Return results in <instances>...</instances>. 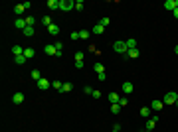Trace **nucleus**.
Wrapping results in <instances>:
<instances>
[{
    "label": "nucleus",
    "mask_w": 178,
    "mask_h": 132,
    "mask_svg": "<svg viewBox=\"0 0 178 132\" xmlns=\"http://www.w3.org/2000/svg\"><path fill=\"white\" fill-rule=\"evenodd\" d=\"M75 61H83V51H77V53H75Z\"/></svg>",
    "instance_id": "36"
},
{
    "label": "nucleus",
    "mask_w": 178,
    "mask_h": 132,
    "mask_svg": "<svg viewBox=\"0 0 178 132\" xmlns=\"http://www.w3.org/2000/svg\"><path fill=\"white\" fill-rule=\"evenodd\" d=\"M14 12H16V14L22 18V14L26 12V6H24V4H16V6H14Z\"/></svg>",
    "instance_id": "15"
},
{
    "label": "nucleus",
    "mask_w": 178,
    "mask_h": 132,
    "mask_svg": "<svg viewBox=\"0 0 178 132\" xmlns=\"http://www.w3.org/2000/svg\"><path fill=\"white\" fill-rule=\"evenodd\" d=\"M44 51L48 55H57V49H56V45H54V44H46L44 45Z\"/></svg>",
    "instance_id": "6"
},
{
    "label": "nucleus",
    "mask_w": 178,
    "mask_h": 132,
    "mask_svg": "<svg viewBox=\"0 0 178 132\" xmlns=\"http://www.w3.org/2000/svg\"><path fill=\"white\" fill-rule=\"evenodd\" d=\"M93 97H95V99H101V91H93Z\"/></svg>",
    "instance_id": "39"
},
{
    "label": "nucleus",
    "mask_w": 178,
    "mask_h": 132,
    "mask_svg": "<svg viewBox=\"0 0 178 132\" xmlns=\"http://www.w3.org/2000/svg\"><path fill=\"white\" fill-rule=\"evenodd\" d=\"M113 132H119V130H115V128H113Z\"/></svg>",
    "instance_id": "44"
},
{
    "label": "nucleus",
    "mask_w": 178,
    "mask_h": 132,
    "mask_svg": "<svg viewBox=\"0 0 178 132\" xmlns=\"http://www.w3.org/2000/svg\"><path fill=\"white\" fill-rule=\"evenodd\" d=\"M14 61H16V65H24L28 59H26V55H16V57H14Z\"/></svg>",
    "instance_id": "19"
},
{
    "label": "nucleus",
    "mask_w": 178,
    "mask_h": 132,
    "mask_svg": "<svg viewBox=\"0 0 178 132\" xmlns=\"http://www.w3.org/2000/svg\"><path fill=\"white\" fill-rule=\"evenodd\" d=\"M83 93H87V95H93V89L89 87V85H85V87H83Z\"/></svg>",
    "instance_id": "37"
},
{
    "label": "nucleus",
    "mask_w": 178,
    "mask_h": 132,
    "mask_svg": "<svg viewBox=\"0 0 178 132\" xmlns=\"http://www.w3.org/2000/svg\"><path fill=\"white\" fill-rule=\"evenodd\" d=\"M176 101H178V93H176V91H170V93L164 95L162 103H164V105H176Z\"/></svg>",
    "instance_id": "1"
},
{
    "label": "nucleus",
    "mask_w": 178,
    "mask_h": 132,
    "mask_svg": "<svg viewBox=\"0 0 178 132\" xmlns=\"http://www.w3.org/2000/svg\"><path fill=\"white\" fill-rule=\"evenodd\" d=\"M133 85H131V83H129V81H127V83H123V87H121V91H123V95H131V93H133Z\"/></svg>",
    "instance_id": "9"
},
{
    "label": "nucleus",
    "mask_w": 178,
    "mask_h": 132,
    "mask_svg": "<svg viewBox=\"0 0 178 132\" xmlns=\"http://www.w3.org/2000/svg\"><path fill=\"white\" fill-rule=\"evenodd\" d=\"M127 47H129V49H135V47H137V40H135V38H129V40H127Z\"/></svg>",
    "instance_id": "25"
},
{
    "label": "nucleus",
    "mask_w": 178,
    "mask_h": 132,
    "mask_svg": "<svg viewBox=\"0 0 178 132\" xmlns=\"http://www.w3.org/2000/svg\"><path fill=\"white\" fill-rule=\"evenodd\" d=\"M99 24H101V26H103V28H107V26L111 24V20H109V18L105 16V18H101V20H99Z\"/></svg>",
    "instance_id": "32"
},
{
    "label": "nucleus",
    "mask_w": 178,
    "mask_h": 132,
    "mask_svg": "<svg viewBox=\"0 0 178 132\" xmlns=\"http://www.w3.org/2000/svg\"><path fill=\"white\" fill-rule=\"evenodd\" d=\"M24 55H26V59H32L34 55H36V49H34V47H26V49H24Z\"/></svg>",
    "instance_id": "16"
},
{
    "label": "nucleus",
    "mask_w": 178,
    "mask_h": 132,
    "mask_svg": "<svg viewBox=\"0 0 178 132\" xmlns=\"http://www.w3.org/2000/svg\"><path fill=\"white\" fill-rule=\"evenodd\" d=\"M59 10H63V12L75 10V2L73 0H59Z\"/></svg>",
    "instance_id": "2"
},
{
    "label": "nucleus",
    "mask_w": 178,
    "mask_h": 132,
    "mask_svg": "<svg viewBox=\"0 0 178 132\" xmlns=\"http://www.w3.org/2000/svg\"><path fill=\"white\" fill-rule=\"evenodd\" d=\"M172 16H174V18H176V20H178V8H176V10H174V12H172Z\"/></svg>",
    "instance_id": "42"
},
{
    "label": "nucleus",
    "mask_w": 178,
    "mask_h": 132,
    "mask_svg": "<svg viewBox=\"0 0 178 132\" xmlns=\"http://www.w3.org/2000/svg\"><path fill=\"white\" fill-rule=\"evenodd\" d=\"M89 36H91L89 30H79V40H87Z\"/></svg>",
    "instance_id": "22"
},
{
    "label": "nucleus",
    "mask_w": 178,
    "mask_h": 132,
    "mask_svg": "<svg viewBox=\"0 0 178 132\" xmlns=\"http://www.w3.org/2000/svg\"><path fill=\"white\" fill-rule=\"evenodd\" d=\"M14 26H16V28H18V30H26V28H28V24H26V18H18V20H16V22H14Z\"/></svg>",
    "instance_id": "8"
},
{
    "label": "nucleus",
    "mask_w": 178,
    "mask_h": 132,
    "mask_svg": "<svg viewBox=\"0 0 178 132\" xmlns=\"http://www.w3.org/2000/svg\"><path fill=\"white\" fill-rule=\"evenodd\" d=\"M125 55H127V57H131V59H137V57L141 55V51H139V49L135 47V49H129V51H127Z\"/></svg>",
    "instance_id": "14"
},
{
    "label": "nucleus",
    "mask_w": 178,
    "mask_h": 132,
    "mask_svg": "<svg viewBox=\"0 0 178 132\" xmlns=\"http://www.w3.org/2000/svg\"><path fill=\"white\" fill-rule=\"evenodd\" d=\"M121 109H123V107L119 105V103H115V105H111V112H113V114H119V112H121Z\"/></svg>",
    "instance_id": "24"
},
{
    "label": "nucleus",
    "mask_w": 178,
    "mask_h": 132,
    "mask_svg": "<svg viewBox=\"0 0 178 132\" xmlns=\"http://www.w3.org/2000/svg\"><path fill=\"white\" fill-rule=\"evenodd\" d=\"M174 51H176V53H178V45H176V47H174Z\"/></svg>",
    "instance_id": "43"
},
{
    "label": "nucleus",
    "mask_w": 178,
    "mask_h": 132,
    "mask_svg": "<svg viewBox=\"0 0 178 132\" xmlns=\"http://www.w3.org/2000/svg\"><path fill=\"white\" fill-rule=\"evenodd\" d=\"M54 45H56V49H57V55H56V57H59V55H63V44H61V42H56Z\"/></svg>",
    "instance_id": "21"
},
{
    "label": "nucleus",
    "mask_w": 178,
    "mask_h": 132,
    "mask_svg": "<svg viewBox=\"0 0 178 132\" xmlns=\"http://www.w3.org/2000/svg\"><path fill=\"white\" fill-rule=\"evenodd\" d=\"M176 107H178V101H176Z\"/></svg>",
    "instance_id": "46"
},
{
    "label": "nucleus",
    "mask_w": 178,
    "mask_h": 132,
    "mask_svg": "<svg viewBox=\"0 0 178 132\" xmlns=\"http://www.w3.org/2000/svg\"><path fill=\"white\" fill-rule=\"evenodd\" d=\"M119 99H121V97H119L117 93H109V101H111V105H115V103H119Z\"/></svg>",
    "instance_id": "26"
},
{
    "label": "nucleus",
    "mask_w": 178,
    "mask_h": 132,
    "mask_svg": "<svg viewBox=\"0 0 178 132\" xmlns=\"http://www.w3.org/2000/svg\"><path fill=\"white\" fill-rule=\"evenodd\" d=\"M71 89H73V85H71V83H63V87H61V91H59V93H69Z\"/></svg>",
    "instance_id": "29"
},
{
    "label": "nucleus",
    "mask_w": 178,
    "mask_h": 132,
    "mask_svg": "<svg viewBox=\"0 0 178 132\" xmlns=\"http://www.w3.org/2000/svg\"><path fill=\"white\" fill-rule=\"evenodd\" d=\"M22 34H24V36H26V38H32L34 34H36V30H34L32 26H28V28H26V30H24Z\"/></svg>",
    "instance_id": "20"
},
{
    "label": "nucleus",
    "mask_w": 178,
    "mask_h": 132,
    "mask_svg": "<svg viewBox=\"0 0 178 132\" xmlns=\"http://www.w3.org/2000/svg\"><path fill=\"white\" fill-rule=\"evenodd\" d=\"M24 49H26V47H20L18 44L12 45V53H14V57H16V55H24Z\"/></svg>",
    "instance_id": "11"
},
{
    "label": "nucleus",
    "mask_w": 178,
    "mask_h": 132,
    "mask_svg": "<svg viewBox=\"0 0 178 132\" xmlns=\"http://www.w3.org/2000/svg\"><path fill=\"white\" fill-rule=\"evenodd\" d=\"M113 49H115L117 53H127V51H129V47H127V42H123V40L115 42V44H113Z\"/></svg>",
    "instance_id": "3"
},
{
    "label": "nucleus",
    "mask_w": 178,
    "mask_h": 132,
    "mask_svg": "<svg viewBox=\"0 0 178 132\" xmlns=\"http://www.w3.org/2000/svg\"><path fill=\"white\" fill-rule=\"evenodd\" d=\"M162 6H164V8H166V10H170V12H174L178 8V0H166V2H164V4H162Z\"/></svg>",
    "instance_id": "4"
},
{
    "label": "nucleus",
    "mask_w": 178,
    "mask_h": 132,
    "mask_svg": "<svg viewBox=\"0 0 178 132\" xmlns=\"http://www.w3.org/2000/svg\"><path fill=\"white\" fill-rule=\"evenodd\" d=\"M46 30H48L50 36H54V38L59 36V26H57V24H52V26H50V28H46Z\"/></svg>",
    "instance_id": "7"
},
{
    "label": "nucleus",
    "mask_w": 178,
    "mask_h": 132,
    "mask_svg": "<svg viewBox=\"0 0 178 132\" xmlns=\"http://www.w3.org/2000/svg\"><path fill=\"white\" fill-rule=\"evenodd\" d=\"M36 85H38V89H40V91H46V89H50V81H48L46 77H42L38 83H36Z\"/></svg>",
    "instance_id": "5"
},
{
    "label": "nucleus",
    "mask_w": 178,
    "mask_h": 132,
    "mask_svg": "<svg viewBox=\"0 0 178 132\" xmlns=\"http://www.w3.org/2000/svg\"><path fill=\"white\" fill-rule=\"evenodd\" d=\"M93 69H95V73H97V75H99V73H105V67L101 65V63H95V67H93Z\"/></svg>",
    "instance_id": "30"
},
{
    "label": "nucleus",
    "mask_w": 178,
    "mask_h": 132,
    "mask_svg": "<svg viewBox=\"0 0 178 132\" xmlns=\"http://www.w3.org/2000/svg\"><path fill=\"white\" fill-rule=\"evenodd\" d=\"M12 103H14V105H22L24 103V95L22 93H14V95H12Z\"/></svg>",
    "instance_id": "10"
},
{
    "label": "nucleus",
    "mask_w": 178,
    "mask_h": 132,
    "mask_svg": "<svg viewBox=\"0 0 178 132\" xmlns=\"http://www.w3.org/2000/svg\"><path fill=\"white\" fill-rule=\"evenodd\" d=\"M26 24L34 28V24H36V18H34V16H28V18H26Z\"/></svg>",
    "instance_id": "34"
},
{
    "label": "nucleus",
    "mask_w": 178,
    "mask_h": 132,
    "mask_svg": "<svg viewBox=\"0 0 178 132\" xmlns=\"http://www.w3.org/2000/svg\"><path fill=\"white\" fill-rule=\"evenodd\" d=\"M75 67H77V69H83V61H75Z\"/></svg>",
    "instance_id": "40"
},
{
    "label": "nucleus",
    "mask_w": 178,
    "mask_h": 132,
    "mask_svg": "<svg viewBox=\"0 0 178 132\" xmlns=\"http://www.w3.org/2000/svg\"><path fill=\"white\" fill-rule=\"evenodd\" d=\"M119 105H121V107H127V105H129V99H127V95H123L121 99H119Z\"/></svg>",
    "instance_id": "33"
},
{
    "label": "nucleus",
    "mask_w": 178,
    "mask_h": 132,
    "mask_svg": "<svg viewBox=\"0 0 178 132\" xmlns=\"http://www.w3.org/2000/svg\"><path fill=\"white\" fill-rule=\"evenodd\" d=\"M139 132H146V130H139Z\"/></svg>",
    "instance_id": "45"
},
{
    "label": "nucleus",
    "mask_w": 178,
    "mask_h": 132,
    "mask_svg": "<svg viewBox=\"0 0 178 132\" xmlns=\"http://www.w3.org/2000/svg\"><path fill=\"white\" fill-rule=\"evenodd\" d=\"M52 87L56 89V91H61V87H63V83H61V81H52Z\"/></svg>",
    "instance_id": "31"
},
{
    "label": "nucleus",
    "mask_w": 178,
    "mask_h": 132,
    "mask_svg": "<svg viewBox=\"0 0 178 132\" xmlns=\"http://www.w3.org/2000/svg\"><path fill=\"white\" fill-rule=\"evenodd\" d=\"M155 126H156V120H155V118H148V120H146V130H148V132L155 130Z\"/></svg>",
    "instance_id": "17"
},
{
    "label": "nucleus",
    "mask_w": 178,
    "mask_h": 132,
    "mask_svg": "<svg viewBox=\"0 0 178 132\" xmlns=\"http://www.w3.org/2000/svg\"><path fill=\"white\" fill-rule=\"evenodd\" d=\"M75 10H83V2H81V0H77V2H75Z\"/></svg>",
    "instance_id": "35"
},
{
    "label": "nucleus",
    "mask_w": 178,
    "mask_h": 132,
    "mask_svg": "<svg viewBox=\"0 0 178 132\" xmlns=\"http://www.w3.org/2000/svg\"><path fill=\"white\" fill-rule=\"evenodd\" d=\"M48 8L50 10H59V0H48Z\"/></svg>",
    "instance_id": "13"
},
{
    "label": "nucleus",
    "mask_w": 178,
    "mask_h": 132,
    "mask_svg": "<svg viewBox=\"0 0 178 132\" xmlns=\"http://www.w3.org/2000/svg\"><path fill=\"white\" fill-rule=\"evenodd\" d=\"M162 105H164L162 101H152L150 103V110H162Z\"/></svg>",
    "instance_id": "12"
},
{
    "label": "nucleus",
    "mask_w": 178,
    "mask_h": 132,
    "mask_svg": "<svg viewBox=\"0 0 178 132\" xmlns=\"http://www.w3.org/2000/svg\"><path fill=\"white\" fill-rule=\"evenodd\" d=\"M97 77H99V81H105V79H107V75H105V73H99Z\"/></svg>",
    "instance_id": "41"
},
{
    "label": "nucleus",
    "mask_w": 178,
    "mask_h": 132,
    "mask_svg": "<svg viewBox=\"0 0 178 132\" xmlns=\"http://www.w3.org/2000/svg\"><path fill=\"white\" fill-rule=\"evenodd\" d=\"M103 32H105V28H103L101 24H95V26H93V34H95V36H101Z\"/></svg>",
    "instance_id": "18"
},
{
    "label": "nucleus",
    "mask_w": 178,
    "mask_h": 132,
    "mask_svg": "<svg viewBox=\"0 0 178 132\" xmlns=\"http://www.w3.org/2000/svg\"><path fill=\"white\" fill-rule=\"evenodd\" d=\"M32 79H34V81H36V83H38V81L42 79V73H40L38 69H32Z\"/></svg>",
    "instance_id": "23"
},
{
    "label": "nucleus",
    "mask_w": 178,
    "mask_h": 132,
    "mask_svg": "<svg viewBox=\"0 0 178 132\" xmlns=\"http://www.w3.org/2000/svg\"><path fill=\"white\" fill-rule=\"evenodd\" d=\"M69 38H71V40H79V32H71V34H69Z\"/></svg>",
    "instance_id": "38"
},
{
    "label": "nucleus",
    "mask_w": 178,
    "mask_h": 132,
    "mask_svg": "<svg viewBox=\"0 0 178 132\" xmlns=\"http://www.w3.org/2000/svg\"><path fill=\"white\" fill-rule=\"evenodd\" d=\"M42 24H44L46 28H50L54 22H52V18H50V16H44V18H42Z\"/></svg>",
    "instance_id": "28"
},
{
    "label": "nucleus",
    "mask_w": 178,
    "mask_h": 132,
    "mask_svg": "<svg viewBox=\"0 0 178 132\" xmlns=\"http://www.w3.org/2000/svg\"><path fill=\"white\" fill-rule=\"evenodd\" d=\"M150 112H152L150 107H143V109H141V116H150Z\"/></svg>",
    "instance_id": "27"
}]
</instances>
